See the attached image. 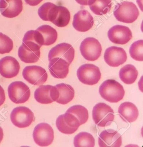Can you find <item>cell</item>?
Listing matches in <instances>:
<instances>
[{"label": "cell", "mask_w": 143, "mask_h": 147, "mask_svg": "<svg viewBox=\"0 0 143 147\" xmlns=\"http://www.w3.org/2000/svg\"><path fill=\"white\" fill-rule=\"evenodd\" d=\"M99 93L101 96L107 101L116 103L123 99L125 90L119 83L114 80L109 79L101 84Z\"/></svg>", "instance_id": "obj_1"}, {"label": "cell", "mask_w": 143, "mask_h": 147, "mask_svg": "<svg viewBox=\"0 0 143 147\" xmlns=\"http://www.w3.org/2000/svg\"><path fill=\"white\" fill-rule=\"evenodd\" d=\"M118 21L126 24H131L136 21L139 16V11L134 3L123 1L118 3L113 12Z\"/></svg>", "instance_id": "obj_2"}, {"label": "cell", "mask_w": 143, "mask_h": 147, "mask_svg": "<svg viewBox=\"0 0 143 147\" xmlns=\"http://www.w3.org/2000/svg\"><path fill=\"white\" fill-rule=\"evenodd\" d=\"M113 109L105 103L100 102L94 107L92 118L96 125L105 127L110 125L115 118Z\"/></svg>", "instance_id": "obj_3"}, {"label": "cell", "mask_w": 143, "mask_h": 147, "mask_svg": "<svg viewBox=\"0 0 143 147\" xmlns=\"http://www.w3.org/2000/svg\"><path fill=\"white\" fill-rule=\"evenodd\" d=\"M77 76L81 82L92 86L98 83L101 77L100 68L92 64H85L77 70Z\"/></svg>", "instance_id": "obj_4"}, {"label": "cell", "mask_w": 143, "mask_h": 147, "mask_svg": "<svg viewBox=\"0 0 143 147\" xmlns=\"http://www.w3.org/2000/svg\"><path fill=\"white\" fill-rule=\"evenodd\" d=\"M80 51L81 55L86 60L94 61L100 58L102 53V46L95 38H87L81 42Z\"/></svg>", "instance_id": "obj_5"}, {"label": "cell", "mask_w": 143, "mask_h": 147, "mask_svg": "<svg viewBox=\"0 0 143 147\" xmlns=\"http://www.w3.org/2000/svg\"><path fill=\"white\" fill-rule=\"evenodd\" d=\"M8 92L9 98L16 104L25 103L30 96V89L22 81L11 83L8 87Z\"/></svg>", "instance_id": "obj_6"}, {"label": "cell", "mask_w": 143, "mask_h": 147, "mask_svg": "<svg viewBox=\"0 0 143 147\" xmlns=\"http://www.w3.org/2000/svg\"><path fill=\"white\" fill-rule=\"evenodd\" d=\"M34 114L30 109L24 106L15 108L10 115L11 121L15 126L25 128L30 126L34 121Z\"/></svg>", "instance_id": "obj_7"}, {"label": "cell", "mask_w": 143, "mask_h": 147, "mask_svg": "<svg viewBox=\"0 0 143 147\" xmlns=\"http://www.w3.org/2000/svg\"><path fill=\"white\" fill-rule=\"evenodd\" d=\"M33 137L35 143L40 146H48L53 141V130L47 123H40L35 126L33 131Z\"/></svg>", "instance_id": "obj_8"}, {"label": "cell", "mask_w": 143, "mask_h": 147, "mask_svg": "<svg viewBox=\"0 0 143 147\" xmlns=\"http://www.w3.org/2000/svg\"><path fill=\"white\" fill-rule=\"evenodd\" d=\"M24 79L35 86H41L45 83L48 76L46 70L37 65L26 66L22 72Z\"/></svg>", "instance_id": "obj_9"}, {"label": "cell", "mask_w": 143, "mask_h": 147, "mask_svg": "<svg viewBox=\"0 0 143 147\" xmlns=\"http://www.w3.org/2000/svg\"><path fill=\"white\" fill-rule=\"evenodd\" d=\"M56 125L59 131L65 134H72L80 126L77 118L72 114L66 112L57 118Z\"/></svg>", "instance_id": "obj_10"}, {"label": "cell", "mask_w": 143, "mask_h": 147, "mask_svg": "<svg viewBox=\"0 0 143 147\" xmlns=\"http://www.w3.org/2000/svg\"><path fill=\"white\" fill-rule=\"evenodd\" d=\"M107 36L111 42L120 45L126 44L132 38V34L129 28L121 25L113 26L109 30Z\"/></svg>", "instance_id": "obj_11"}, {"label": "cell", "mask_w": 143, "mask_h": 147, "mask_svg": "<svg viewBox=\"0 0 143 147\" xmlns=\"http://www.w3.org/2000/svg\"><path fill=\"white\" fill-rule=\"evenodd\" d=\"M127 54L122 48L111 46L107 48L104 54V60L111 67H117L127 61Z\"/></svg>", "instance_id": "obj_12"}, {"label": "cell", "mask_w": 143, "mask_h": 147, "mask_svg": "<svg viewBox=\"0 0 143 147\" xmlns=\"http://www.w3.org/2000/svg\"><path fill=\"white\" fill-rule=\"evenodd\" d=\"M74 48L68 43L63 42L53 47L49 51L48 57L49 61L53 58H61L70 64L74 60Z\"/></svg>", "instance_id": "obj_13"}, {"label": "cell", "mask_w": 143, "mask_h": 147, "mask_svg": "<svg viewBox=\"0 0 143 147\" xmlns=\"http://www.w3.org/2000/svg\"><path fill=\"white\" fill-rule=\"evenodd\" d=\"M20 70V65L16 59L12 56H5L0 60V74L5 78L16 76Z\"/></svg>", "instance_id": "obj_14"}, {"label": "cell", "mask_w": 143, "mask_h": 147, "mask_svg": "<svg viewBox=\"0 0 143 147\" xmlns=\"http://www.w3.org/2000/svg\"><path fill=\"white\" fill-rule=\"evenodd\" d=\"M94 24L93 18L87 10H81L74 15L72 24L78 31L86 32L92 27Z\"/></svg>", "instance_id": "obj_15"}, {"label": "cell", "mask_w": 143, "mask_h": 147, "mask_svg": "<svg viewBox=\"0 0 143 147\" xmlns=\"http://www.w3.org/2000/svg\"><path fill=\"white\" fill-rule=\"evenodd\" d=\"M23 9L22 0H0V12L8 18L19 15Z\"/></svg>", "instance_id": "obj_16"}, {"label": "cell", "mask_w": 143, "mask_h": 147, "mask_svg": "<svg viewBox=\"0 0 143 147\" xmlns=\"http://www.w3.org/2000/svg\"><path fill=\"white\" fill-rule=\"evenodd\" d=\"M70 64L64 59L59 58H53L49 61V71L55 78L64 79L69 72Z\"/></svg>", "instance_id": "obj_17"}, {"label": "cell", "mask_w": 143, "mask_h": 147, "mask_svg": "<svg viewBox=\"0 0 143 147\" xmlns=\"http://www.w3.org/2000/svg\"><path fill=\"white\" fill-rule=\"evenodd\" d=\"M98 143L100 147H120L122 143L121 136L113 129L105 130L99 136Z\"/></svg>", "instance_id": "obj_18"}, {"label": "cell", "mask_w": 143, "mask_h": 147, "mask_svg": "<svg viewBox=\"0 0 143 147\" xmlns=\"http://www.w3.org/2000/svg\"><path fill=\"white\" fill-rule=\"evenodd\" d=\"M54 88L55 100L57 103L66 105L74 98L75 91L70 85L62 83L54 86Z\"/></svg>", "instance_id": "obj_19"}, {"label": "cell", "mask_w": 143, "mask_h": 147, "mask_svg": "<svg viewBox=\"0 0 143 147\" xmlns=\"http://www.w3.org/2000/svg\"><path fill=\"white\" fill-rule=\"evenodd\" d=\"M22 44L29 49L38 51L43 46V40L41 34L37 30H29L25 34Z\"/></svg>", "instance_id": "obj_20"}, {"label": "cell", "mask_w": 143, "mask_h": 147, "mask_svg": "<svg viewBox=\"0 0 143 147\" xmlns=\"http://www.w3.org/2000/svg\"><path fill=\"white\" fill-rule=\"evenodd\" d=\"M118 112L121 119L127 123L135 121L139 115V111L136 106L129 102L122 103L119 107Z\"/></svg>", "instance_id": "obj_21"}, {"label": "cell", "mask_w": 143, "mask_h": 147, "mask_svg": "<svg viewBox=\"0 0 143 147\" xmlns=\"http://www.w3.org/2000/svg\"><path fill=\"white\" fill-rule=\"evenodd\" d=\"M58 12V6L51 2L45 3L38 9V14L41 19L44 21L53 22Z\"/></svg>", "instance_id": "obj_22"}, {"label": "cell", "mask_w": 143, "mask_h": 147, "mask_svg": "<svg viewBox=\"0 0 143 147\" xmlns=\"http://www.w3.org/2000/svg\"><path fill=\"white\" fill-rule=\"evenodd\" d=\"M88 5L92 11L96 15L102 16L109 12L112 7L111 0H90Z\"/></svg>", "instance_id": "obj_23"}, {"label": "cell", "mask_w": 143, "mask_h": 147, "mask_svg": "<svg viewBox=\"0 0 143 147\" xmlns=\"http://www.w3.org/2000/svg\"><path fill=\"white\" fill-rule=\"evenodd\" d=\"M51 85H41L36 89L34 97L36 101L41 104H48L53 102L51 97Z\"/></svg>", "instance_id": "obj_24"}, {"label": "cell", "mask_w": 143, "mask_h": 147, "mask_svg": "<svg viewBox=\"0 0 143 147\" xmlns=\"http://www.w3.org/2000/svg\"><path fill=\"white\" fill-rule=\"evenodd\" d=\"M138 71L134 65L128 64L123 66L119 71L120 80L126 84H132L137 79Z\"/></svg>", "instance_id": "obj_25"}, {"label": "cell", "mask_w": 143, "mask_h": 147, "mask_svg": "<svg viewBox=\"0 0 143 147\" xmlns=\"http://www.w3.org/2000/svg\"><path fill=\"white\" fill-rule=\"evenodd\" d=\"M43 40V46H50L56 42L57 34L56 30L51 26L44 25L39 27L37 29Z\"/></svg>", "instance_id": "obj_26"}, {"label": "cell", "mask_w": 143, "mask_h": 147, "mask_svg": "<svg viewBox=\"0 0 143 147\" xmlns=\"http://www.w3.org/2000/svg\"><path fill=\"white\" fill-rule=\"evenodd\" d=\"M18 56L23 62L27 63H35L37 62L40 59V51H34L22 44L18 49Z\"/></svg>", "instance_id": "obj_27"}, {"label": "cell", "mask_w": 143, "mask_h": 147, "mask_svg": "<svg viewBox=\"0 0 143 147\" xmlns=\"http://www.w3.org/2000/svg\"><path fill=\"white\" fill-rule=\"evenodd\" d=\"M74 144L76 147H94L95 145V140L90 133L81 132L74 137Z\"/></svg>", "instance_id": "obj_28"}, {"label": "cell", "mask_w": 143, "mask_h": 147, "mask_svg": "<svg viewBox=\"0 0 143 147\" xmlns=\"http://www.w3.org/2000/svg\"><path fill=\"white\" fill-rule=\"evenodd\" d=\"M70 18V13L68 9L64 6L59 5L56 18L52 23L58 27H65L69 24Z\"/></svg>", "instance_id": "obj_29"}, {"label": "cell", "mask_w": 143, "mask_h": 147, "mask_svg": "<svg viewBox=\"0 0 143 147\" xmlns=\"http://www.w3.org/2000/svg\"><path fill=\"white\" fill-rule=\"evenodd\" d=\"M66 112L72 114L77 118L80 125L85 124L89 118L88 110L82 105H75L71 106L68 109Z\"/></svg>", "instance_id": "obj_30"}, {"label": "cell", "mask_w": 143, "mask_h": 147, "mask_svg": "<svg viewBox=\"0 0 143 147\" xmlns=\"http://www.w3.org/2000/svg\"><path fill=\"white\" fill-rule=\"evenodd\" d=\"M130 55L132 59L139 61H143V40H139L133 42L130 48Z\"/></svg>", "instance_id": "obj_31"}, {"label": "cell", "mask_w": 143, "mask_h": 147, "mask_svg": "<svg viewBox=\"0 0 143 147\" xmlns=\"http://www.w3.org/2000/svg\"><path fill=\"white\" fill-rule=\"evenodd\" d=\"M13 48L12 40L8 36L0 32V54L9 53Z\"/></svg>", "instance_id": "obj_32"}, {"label": "cell", "mask_w": 143, "mask_h": 147, "mask_svg": "<svg viewBox=\"0 0 143 147\" xmlns=\"http://www.w3.org/2000/svg\"><path fill=\"white\" fill-rule=\"evenodd\" d=\"M5 99V94L4 89L0 85V106L4 103Z\"/></svg>", "instance_id": "obj_33"}, {"label": "cell", "mask_w": 143, "mask_h": 147, "mask_svg": "<svg viewBox=\"0 0 143 147\" xmlns=\"http://www.w3.org/2000/svg\"><path fill=\"white\" fill-rule=\"evenodd\" d=\"M43 0H25L27 4L31 6H36L40 4Z\"/></svg>", "instance_id": "obj_34"}, {"label": "cell", "mask_w": 143, "mask_h": 147, "mask_svg": "<svg viewBox=\"0 0 143 147\" xmlns=\"http://www.w3.org/2000/svg\"><path fill=\"white\" fill-rule=\"evenodd\" d=\"M79 4L82 5H88L90 0H75Z\"/></svg>", "instance_id": "obj_35"}, {"label": "cell", "mask_w": 143, "mask_h": 147, "mask_svg": "<svg viewBox=\"0 0 143 147\" xmlns=\"http://www.w3.org/2000/svg\"><path fill=\"white\" fill-rule=\"evenodd\" d=\"M3 138V132L2 127L0 126V143L1 142Z\"/></svg>", "instance_id": "obj_36"}]
</instances>
